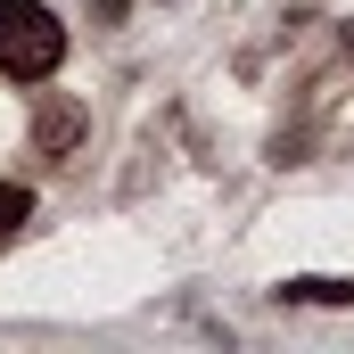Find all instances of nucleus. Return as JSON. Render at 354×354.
I'll return each instance as SVG.
<instances>
[{"mask_svg": "<svg viewBox=\"0 0 354 354\" xmlns=\"http://www.w3.org/2000/svg\"><path fill=\"white\" fill-rule=\"evenodd\" d=\"M346 50H354V25H346Z\"/></svg>", "mask_w": 354, "mask_h": 354, "instance_id": "nucleus-5", "label": "nucleus"}, {"mask_svg": "<svg viewBox=\"0 0 354 354\" xmlns=\"http://www.w3.org/2000/svg\"><path fill=\"white\" fill-rule=\"evenodd\" d=\"M66 58V25L41 0H0V75L17 83H50Z\"/></svg>", "mask_w": 354, "mask_h": 354, "instance_id": "nucleus-1", "label": "nucleus"}, {"mask_svg": "<svg viewBox=\"0 0 354 354\" xmlns=\"http://www.w3.org/2000/svg\"><path fill=\"white\" fill-rule=\"evenodd\" d=\"M25 214H33V189H25V181H0V239H8Z\"/></svg>", "mask_w": 354, "mask_h": 354, "instance_id": "nucleus-4", "label": "nucleus"}, {"mask_svg": "<svg viewBox=\"0 0 354 354\" xmlns=\"http://www.w3.org/2000/svg\"><path fill=\"white\" fill-rule=\"evenodd\" d=\"M280 297H305V305H354V280H288Z\"/></svg>", "mask_w": 354, "mask_h": 354, "instance_id": "nucleus-3", "label": "nucleus"}, {"mask_svg": "<svg viewBox=\"0 0 354 354\" xmlns=\"http://www.w3.org/2000/svg\"><path fill=\"white\" fill-rule=\"evenodd\" d=\"M75 140H83V107H75V99H50V107H41V149L66 157Z\"/></svg>", "mask_w": 354, "mask_h": 354, "instance_id": "nucleus-2", "label": "nucleus"}]
</instances>
